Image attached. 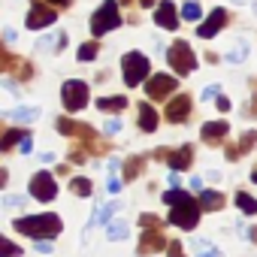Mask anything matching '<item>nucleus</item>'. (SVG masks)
Instances as JSON below:
<instances>
[{
    "label": "nucleus",
    "mask_w": 257,
    "mask_h": 257,
    "mask_svg": "<svg viewBox=\"0 0 257 257\" xmlns=\"http://www.w3.org/2000/svg\"><path fill=\"white\" fill-rule=\"evenodd\" d=\"M254 146H257V134H254V131H248V134L239 140V146H236V155H239V152L245 155V152H251Z\"/></svg>",
    "instance_id": "27"
},
{
    "label": "nucleus",
    "mask_w": 257,
    "mask_h": 257,
    "mask_svg": "<svg viewBox=\"0 0 257 257\" xmlns=\"http://www.w3.org/2000/svg\"><path fill=\"white\" fill-rule=\"evenodd\" d=\"M127 106V97L124 94H118V97H100L97 100V109L100 112H121Z\"/></svg>",
    "instance_id": "19"
},
{
    "label": "nucleus",
    "mask_w": 257,
    "mask_h": 257,
    "mask_svg": "<svg viewBox=\"0 0 257 257\" xmlns=\"http://www.w3.org/2000/svg\"><path fill=\"white\" fill-rule=\"evenodd\" d=\"M155 22L164 31H176L179 28V13H176V7L170 4V0H161V7L155 10Z\"/></svg>",
    "instance_id": "15"
},
{
    "label": "nucleus",
    "mask_w": 257,
    "mask_h": 257,
    "mask_svg": "<svg viewBox=\"0 0 257 257\" xmlns=\"http://www.w3.org/2000/svg\"><path fill=\"white\" fill-rule=\"evenodd\" d=\"M121 127H124V124H121L118 118H112V121H106V127H103V131H106V134H121Z\"/></svg>",
    "instance_id": "34"
},
{
    "label": "nucleus",
    "mask_w": 257,
    "mask_h": 257,
    "mask_svg": "<svg viewBox=\"0 0 257 257\" xmlns=\"http://www.w3.org/2000/svg\"><path fill=\"white\" fill-rule=\"evenodd\" d=\"M215 106H218L221 112H227V109H230V100H227L224 94H218V97H215Z\"/></svg>",
    "instance_id": "35"
},
{
    "label": "nucleus",
    "mask_w": 257,
    "mask_h": 257,
    "mask_svg": "<svg viewBox=\"0 0 257 257\" xmlns=\"http://www.w3.org/2000/svg\"><path fill=\"white\" fill-rule=\"evenodd\" d=\"M164 203L170 206V224H176L182 230H194L197 227L203 209H200V203H194L191 194H185V191H167Z\"/></svg>",
    "instance_id": "1"
},
{
    "label": "nucleus",
    "mask_w": 257,
    "mask_h": 257,
    "mask_svg": "<svg viewBox=\"0 0 257 257\" xmlns=\"http://www.w3.org/2000/svg\"><path fill=\"white\" fill-rule=\"evenodd\" d=\"M155 155H158V158H167L170 170H173V173H179V170H188V167H191V161H194V146H182V149H176V152L158 149Z\"/></svg>",
    "instance_id": "9"
},
{
    "label": "nucleus",
    "mask_w": 257,
    "mask_h": 257,
    "mask_svg": "<svg viewBox=\"0 0 257 257\" xmlns=\"http://www.w3.org/2000/svg\"><path fill=\"white\" fill-rule=\"evenodd\" d=\"M61 100H64V109H67V112H79V109H85V106H88V85H85L82 79H70V82H64V88H61Z\"/></svg>",
    "instance_id": "6"
},
{
    "label": "nucleus",
    "mask_w": 257,
    "mask_h": 257,
    "mask_svg": "<svg viewBox=\"0 0 257 257\" xmlns=\"http://www.w3.org/2000/svg\"><path fill=\"white\" fill-rule=\"evenodd\" d=\"M203 97H206V100H212V97H218V85H206V91H203Z\"/></svg>",
    "instance_id": "41"
},
{
    "label": "nucleus",
    "mask_w": 257,
    "mask_h": 257,
    "mask_svg": "<svg viewBox=\"0 0 257 257\" xmlns=\"http://www.w3.org/2000/svg\"><path fill=\"white\" fill-rule=\"evenodd\" d=\"M127 236V224L124 221H112L109 224V242H118V239H124Z\"/></svg>",
    "instance_id": "29"
},
{
    "label": "nucleus",
    "mask_w": 257,
    "mask_h": 257,
    "mask_svg": "<svg viewBox=\"0 0 257 257\" xmlns=\"http://www.w3.org/2000/svg\"><path fill=\"white\" fill-rule=\"evenodd\" d=\"M70 191H73L76 197H91V191H94V188H91V182H88V179H82V176H79V179H73V182H70Z\"/></svg>",
    "instance_id": "25"
},
{
    "label": "nucleus",
    "mask_w": 257,
    "mask_h": 257,
    "mask_svg": "<svg viewBox=\"0 0 257 257\" xmlns=\"http://www.w3.org/2000/svg\"><path fill=\"white\" fill-rule=\"evenodd\" d=\"M227 121H206L203 124V131H200V137L209 143V146H218V143H224V137H227Z\"/></svg>",
    "instance_id": "16"
},
{
    "label": "nucleus",
    "mask_w": 257,
    "mask_h": 257,
    "mask_svg": "<svg viewBox=\"0 0 257 257\" xmlns=\"http://www.w3.org/2000/svg\"><path fill=\"white\" fill-rule=\"evenodd\" d=\"M61 218L58 215H52V212H43V215H31V218H19L16 221V230L19 233H25V236H34L37 242H43V239H55L58 233H61Z\"/></svg>",
    "instance_id": "2"
},
{
    "label": "nucleus",
    "mask_w": 257,
    "mask_h": 257,
    "mask_svg": "<svg viewBox=\"0 0 257 257\" xmlns=\"http://www.w3.org/2000/svg\"><path fill=\"white\" fill-rule=\"evenodd\" d=\"M251 182H254V185H257V170H254V173H251Z\"/></svg>",
    "instance_id": "46"
},
{
    "label": "nucleus",
    "mask_w": 257,
    "mask_h": 257,
    "mask_svg": "<svg viewBox=\"0 0 257 257\" xmlns=\"http://www.w3.org/2000/svg\"><path fill=\"white\" fill-rule=\"evenodd\" d=\"M191 251H194V257H224L215 245H209L203 239H191Z\"/></svg>",
    "instance_id": "20"
},
{
    "label": "nucleus",
    "mask_w": 257,
    "mask_h": 257,
    "mask_svg": "<svg viewBox=\"0 0 257 257\" xmlns=\"http://www.w3.org/2000/svg\"><path fill=\"white\" fill-rule=\"evenodd\" d=\"M200 209H203V212H218V209H224V194H218V191H203V194H200Z\"/></svg>",
    "instance_id": "18"
},
{
    "label": "nucleus",
    "mask_w": 257,
    "mask_h": 257,
    "mask_svg": "<svg viewBox=\"0 0 257 257\" xmlns=\"http://www.w3.org/2000/svg\"><path fill=\"white\" fill-rule=\"evenodd\" d=\"M248 233H251V239H254V242H257V227H251V230H248Z\"/></svg>",
    "instance_id": "45"
},
{
    "label": "nucleus",
    "mask_w": 257,
    "mask_h": 257,
    "mask_svg": "<svg viewBox=\"0 0 257 257\" xmlns=\"http://www.w3.org/2000/svg\"><path fill=\"white\" fill-rule=\"evenodd\" d=\"M140 224L143 227H161V218L158 215H140Z\"/></svg>",
    "instance_id": "33"
},
{
    "label": "nucleus",
    "mask_w": 257,
    "mask_h": 257,
    "mask_svg": "<svg viewBox=\"0 0 257 257\" xmlns=\"http://www.w3.org/2000/svg\"><path fill=\"white\" fill-rule=\"evenodd\" d=\"M25 137H28V131H7V137H4V143H0V149L10 152L13 146H22V143H25Z\"/></svg>",
    "instance_id": "23"
},
{
    "label": "nucleus",
    "mask_w": 257,
    "mask_h": 257,
    "mask_svg": "<svg viewBox=\"0 0 257 257\" xmlns=\"http://www.w3.org/2000/svg\"><path fill=\"white\" fill-rule=\"evenodd\" d=\"M40 112L34 109V106H22V109H16V112H10V118H16V121H34Z\"/></svg>",
    "instance_id": "26"
},
{
    "label": "nucleus",
    "mask_w": 257,
    "mask_h": 257,
    "mask_svg": "<svg viewBox=\"0 0 257 257\" xmlns=\"http://www.w3.org/2000/svg\"><path fill=\"white\" fill-rule=\"evenodd\" d=\"M31 197L40 200V203H52L58 197V185H55V176L49 170H43L31 179Z\"/></svg>",
    "instance_id": "7"
},
{
    "label": "nucleus",
    "mask_w": 257,
    "mask_h": 257,
    "mask_svg": "<svg viewBox=\"0 0 257 257\" xmlns=\"http://www.w3.org/2000/svg\"><path fill=\"white\" fill-rule=\"evenodd\" d=\"M245 55H248V43H239V46L227 55V61H230V64H239V61H245Z\"/></svg>",
    "instance_id": "30"
},
{
    "label": "nucleus",
    "mask_w": 257,
    "mask_h": 257,
    "mask_svg": "<svg viewBox=\"0 0 257 257\" xmlns=\"http://www.w3.org/2000/svg\"><path fill=\"white\" fill-rule=\"evenodd\" d=\"M140 127H143L146 134H155V131H158V112H155L146 100L140 103Z\"/></svg>",
    "instance_id": "17"
},
{
    "label": "nucleus",
    "mask_w": 257,
    "mask_h": 257,
    "mask_svg": "<svg viewBox=\"0 0 257 257\" xmlns=\"http://www.w3.org/2000/svg\"><path fill=\"white\" fill-rule=\"evenodd\" d=\"M182 19H188V22H200L203 19V10H200L197 0H188V4L182 7Z\"/></svg>",
    "instance_id": "24"
},
{
    "label": "nucleus",
    "mask_w": 257,
    "mask_h": 257,
    "mask_svg": "<svg viewBox=\"0 0 257 257\" xmlns=\"http://www.w3.org/2000/svg\"><path fill=\"white\" fill-rule=\"evenodd\" d=\"M236 206L242 209V215H257V200L251 194H245V191L236 194Z\"/></svg>",
    "instance_id": "22"
},
{
    "label": "nucleus",
    "mask_w": 257,
    "mask_h": 257,
    "mask_svg": "<svg viewBox=\"0 0 257 257\" xmlns=\"http://www.w3.org/2000/svg\"><path fill=\"white\" fill-rule=\"evenodd\" d=\"M146 167V158H131L124 164V173H121V182H134L140 176V170Z\"/></svg>",
    "instance_id": "21"
},
{
    "label": "nucleus",
    "mask_w": 257,
    "mask_h": 257,
    "mask_svg": "<svg viewBox=\"0 0 257 257\" xmlns=\"http://www.w3.org/2000/svg\"><path fill=\"white\" fill-rule=\"evenodd\" d=\"M46 4H52V7H67L70 0H46Z\"/></svg>",
    "instance_id": "43"
},
{
    "label": "nucleus",
    "mask_w": 257,
    "mask_h": 257,
    "mask_svg": "<svg viewBox=\"0 0 257 257\" xmlns=\"http://www.w3.org/2000/svg\"><path fill=\"white\" fill-rule=\"evenodd\" d=\"M176 88H179V82H176L170 73H158V76H152V79L146 82V91H149L152 100H164V97H170Z\"/></svg>",
    "instance_id": "8"
},
{
    "label": "nucleus",
    "mask_w": 257,
    "mask_h": 257,
    "mask_svg": "<svg viewBox=\"0 0 257 257\" xmlns=\"http://www.w3.org/2000/svg\"><path fill=\"white\" fill-rule=\"evenodd\" d=\"M170 257H185L182 254V242H170Z\"/></svg>",
    "instance_id": "40"
},
{
    "label": "nucleus",
    "mask_w": 257,
    "mask_h": 257,
    "mask_svg": "<svg viewBox=\"0 0 257 257\" xmlns=\"http://www.w3.org/2000/svg\"><path fill=\"white\" fill-rule=\"evenodd\" d=\"M58 131L64 137H79L85 143H94V131L88 124H79V121H70V118H58Z\"/></svg>",
    "instance_id": "14"
},
{
    "label": "nucleus",
    "mask_w": 257,
    "mask_h": 257,
    "mask_svg": "<svg viewBox=\"0 0 257 257\" xmlns=\"http://www.w3.org/2000/svg\"><path fill=\"white\" fill-rule=\"evenodd\" d=\"M167 61H170V67H173L179 76H188V73H194V67H197V55H194V49H191L185 40H176V43L170 46Z\"/></svg>",
    "instance_id": "4"
},
{
    "label": "nucleus",
    "mask_w": 257,
    "mask_h": 257,
    "mask_svg": "<svg viewBox=\"0 0 257 257\" xmlns=\"http://www.w3.org/2000/svg\"><path fill=\"white\" fill-rule=\"evenodd\" d=\"M227 22H230V13H227V10H221V7H215V10L209 13V19H206V22L197 28L200 40H212V37H215V34H218V31H221Z\"/></svg>",
    "instance_id": "10"
},
{
    "label": "nucleus",
    "mask_w": 257,
    "mask_h": 257,
    "mask_svg": "<svg viewBox=\"0 0 257 257\" xmlns=\"http://www.w3.org/2000/svg\"><path fill=\"white\" fill-rule=\"evenodd\" d=\"M109 191H112V194H118V191H121V182H118V176H112V179H109Z\"/></svg>",
    "instance_id": "42"
},
{
    "label": "nucleus",
    "mask_w": 257,
    "mask_h": 257,
    "mask_svg": "<svg viewBox=\"0 0 257 257\" xmlns=\"http://www.w3.org/2000/svg\"><path fill=\"white\" fill-rule=\"evenodd\" d=\"M140 4H143V7H161L158 0H140Z\"/></svg>",
    "instance_id": "44"
},
{
    "label": "nucleus",
    "mask_w": 257,
    "mask_h": 257,
    "mask_svg": "<svg viewBox=\"0 0 257 257\" xmlns=\"http://www.w3.org/2000/svg\"><path fill=\"white\" fill-rule=\"evenodd\" d=\"M55 10L49 7V4H43V0H37V4L31 7V16H28V28L31 31H40V28H49V25H55Z\"/></svg>",
    "instance_id": "11"
},
{
    "label": "nucleus",
    "mask_w": 257,
    "mask_h": 257,
    "mask_svg": "<svg viewBox=\"0 0 257 257\" xmlns=\"http://www.w3.org/2000/svg\"><path fill=\"white\" fill-rule=\"evenodd\" d=\"M149 70H152V61L143 52H127L121 58V73H124V85L127 88H137L140 82H146Z\"/></svg>",
    "instance_id": "3"
},
{
    "label": "nucleus",
    "mask_w": 257,
    "mask_h": 257,
    "mask_svg": "<svg viewBox=\"0 0 257 257\" xmlns=\"http://www.w3.org/2000/svg\"><path fill=\"white\" fill-rule=\"evenodd\" d=\"M16 64H22V61H13V55L4 52V70H13ZM19 76H31V67H19Z\"/></svg>",
    "instance_id": "31"
},
{
    "label": "nucleus",
    "mask_w": 257,
    "mask_h": 257,
    "mask_svg": "<svg viewBox=\"0 0 257 257\" xmlns=\"http://www.w3.org/2000/svg\"><path fill=\"white\" fill-rule=\"evenodd\" d=\"M4 206H25V197H4Z\"/></svg>",
    "instance_id": "37"
},
{
    "label": "nucleus",
    "mask_w": 257,
    "mask_h": 257,
    "mask_svg": "<svg viewBox=\"0 0 257 257\" xmlns=\"http://www.w3.org/2000/svg\"><path fill=\"white\" fill-rule=\"evenodd\" d=\"M97 58V43H85L79 49V61H94Z\"/></svg>",
    "instance_id": "32"
},
{
    "label": "nucleus",
    "mask_w": 257,
    "mask_h": 257,
    "mask_svg": "<svg viewBox=\"0 0 257 257\" xmlns=\"http://www.w3.org/2000/svg\"><path fill=\"white\" fill-rule=\"evenodd\" d=\"M115 212H118V203H109V206H103V209L94 215V221H91V224H106V221H109Z\"/></svg>",
    "instance_id": "28"
},
{
    "label": "nucleus",
    "mask_w": 257,
    "mask_h": 257,
    "mask_svg": "<svg viewBox=\"0 0 257 257\" xmlns=\"http://www.w3.org/2000/svg\"><path fill=\"white\" fill-rule=\"evenodd\" d=\"M118 25H121L118 4H115V0H106V4L94 13V19H91V34H94V37H103L106 31H115Z\"/></svg>",
    "instance_id": "5"
},
{
    "label": "nucleus",
    "mask_w": 257,
    "mask_h": 257,
    "mask_svg": "<svg viewBox=\"0 0 257 257\" xmlns=\"http://www.w3.org/2000/svg\"><path fill=\"white\" fill-rule=\"evenodd\" d=\"M37 251H40V254H52V242H49V239L37 242Z\"/></svg>",
    "instance_id": "38"
},
{
    "label": "nucleus",
    "mask_w": 257,
    "mask_h": 257,
    "mask_svg": "<svg viewBox=\"0 0 257 257\" xmlns=\"http://www.w3.org/2000/svg\"><path fill=\"white\" fill-rule=\"evenodd\" d=\"M4 251H7V257H19V248H16V245H13L10 239L4 242Z\"/></svg>",
    "instance_id": "39"
},
{
    "label": "nucleus",
    "mask_w": 257,
    "mask_h": 257,
    "mask_svg": "<svg viewBox=\"0 0 257 257\" xmlns=\"http://www.w3.org/2000/svg\"><path fill=\"white\" fill-rule=\"evenodd\" d=\"M121 4H134V0H121Z\"/></svg>",
    "instance_id": "47"
},
{
    "label": "nucleus",
    "mask_w": 257,
    "mask_h": 257,
    "mask_svg": "<svg viewBox=\"0 0 257 257\" xmlns=\"http://www.w3.org/2000/svg\"><path fill=\"white\" fill-rule=\"evenodd\" d=\"M19 149H22V155H31V152H34V140H31V134L25 137V143H22Z\"/></svg>",
    "instance_id": "36"
},
{
    "label": "nucleus",
    "mask_w": 257,
    "mask_h": 257,
    "mask_svg": "<svg viewBox=\"0 0 257 257\" xmlns=\"http://www.w3.org/2000/svg\"><path fill=\"white\" fill-rule=\"evenodd\" d=\"M143 230H146V233L140 236V257H149V254L167 248V239H164V233H161L158 227H143Z\"/></svg>",
    "instance_id": "12"
},
{
    "label": "nucleus",
    "mask_w": 257,
    "mask_h": 257,
    "mask_svg": "<svg viewBox=\"0 0 257 257\" xmlns=\"http://www.w3.org/2000/svg\"><path fill=\"white\" fill-rule=\"evenodd\" d=\"M188 112H191V97L188 94H179V97H173L170 103H167V121H173V124H182V121H188Z\"/></svg>",
    "instance_id": "13"
}]
</instances>
